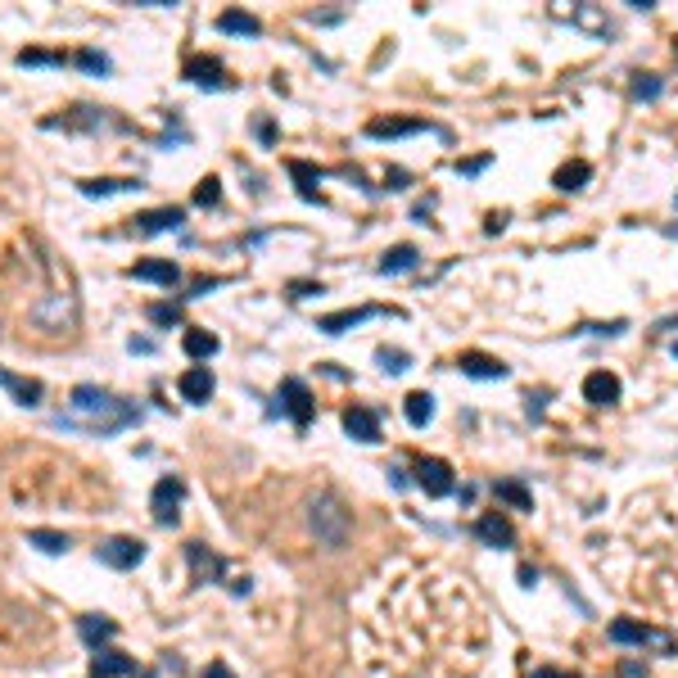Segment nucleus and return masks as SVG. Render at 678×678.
Returning <instances> with one entry per match:
<instances>
[{
  "instance_id": "f257e3e1",
  "label": "nucleus",
  "mask_w": 678,
  "mask_h": 678,
  "mask_svg": "<svg viewBox=\"0 0 678 678\" xmlns=\"http://www.w3.org/2000/svg\"><path fill=\"white\" fill-rule=\"evenodd\" d=\"M69 408H73V417L69 421L60 417V426H82L91 435H118V430H127V426L141 421L136 403H123L118 394H109L100 385H78L73 399H69Z\"/></svg>"
},
{
  "instance_id": "f03ea898",
  "label": "nucleus",
  "mask_w": 678,
  "mask_h": 678,
  "mask_svg": "<svg viewBox=\"0 0 678 678\" xmlns=\"http://www.w3.org/2000/svg\"><path fill=\"white\" fill-rule=\"evenodd\" d=\"M307 520H312V534H316V543H321V547L339 552V547L349 543V525H353V516L344 511V502H339L334 493H321V498H312V507H307Z\"/></svg>"
},
{
  "instance_id": "7ed1b4c3",
  "label": "nucleus",
  "mask_w": 678,
  "mask_h": 678,
  "mask_svg": "<svg viewBox=\"0 0 678 678\" xmlns=\"http://www.w3.org/2000/svg\"><path fill=\"white\" fill-rule=\"evenodd\" d=\"M32 321H37L41 330H69V325L78 321V298L55 289V294H46V298L32 303Z\"/></svg>"
},
{
  "instance_id": "20e7f679",
  "label": "nucleus",
  "mask_w": 678,
  "mask_h": 678,
  "mask_svg": "<svg viewBox=\"0 0 678 678\" xmlns=\"http://www.w3.org/2000/svg\"><path fill=\"white\" fill-rule=\"evenodd\" d=\"M186 502V484L177 475H163L150 493V511H154V525H177V507Z\"/></svg>"
},
{
  "instance_id": "39448f33",
  "label": "nucleus",
  "mask_w": 678,
  "mask_h": 678,
  "mask_svg": "<svg viewBox=\"0 0 678 678\" xmlns=\"http://www.w3.org/2000/svg\"><path fill=\"white\" fill-rule=\"evenodd\" d=\"M96 556H100V565H109V570H136V565L145 561V543H141V538H105V543L96 547Z\"/></svg>"
},
{
  "instance_id": "423d86ee",
  "label": "nucleus",
  "mask_w": 678,
  "mask_h": 678,
  "mask_svg": "<svg viewBox=\"0 0 678 678\" xmlns=\"http://www.w3.org/2000/svg\"><path fill=\"white\" fill-rule=\"evenodd\" d=\"M610 642H619V646H660V651H673V637H664V633H655V628H646V624H637V619H615V624H610Z\"/></svg>"
},
{
  "instance_id": "0eeeda50",
  "label": "nucleus",
  "mask_w": 678,
  "mask_h": 678,
  "mask_svg": "<svg viewBox=\"0 0 678 678\" xmlns=\"http://www.w3.org/2000/svg\"><path fill=\"white\" fill-rule=\"evenodd\" d=\"M280 408L289 412V421L298 426V430H307V421H312V394H307V385L298 380V376H289V380H280Z\"/></svg>"
},
{
  "instance_id": "6e6552de",
  "label": "nucleus",
  "mask_w": 678,
  "mask_h": 678,
  "mask_svg": "<svg viewBox=\"0 0 678 678\" xmlns=\"http://www.w3.org/2000/svg\"><path fill=\"white\" fill-rule=\"evenodd\" d=\"M417 484L426 489V498H448L453 493V466L444 457H421L417 462Z\"/></svg>"
},
{
  "instance_id": "1a4fd4ad",
  "label": "nucleus",
  "mask_w": 678,
  "mask_h": 678,
  "mask_svg": "<svg viewBox=\"0 0 678 678\" xmlns=\"http://www.w3.org/2000/svg\"><path fill=\"white\" fill-rule=\"evenodd\" d=\"M186 565H190V583H217V574L226 570L217 552H208L204 543H186Z\"/></svg>"
},
{
  "instance_id": "9d476101",
  "label": "nucleus",
  "mask_w": 678,
  "mask_h": 678,
  "mask_svg": "<svg viewBox=\"0 0 678 678\" xmlns=\"http://www.w3.org/2000/svg\"><path fill=\"white\" fill-rule=\"evenodd\" d=\"M475 538H480L484 547H511V543H516V529H511V520H507L502 511H484V516L475 520Z\"/></svg>"
},
{
  "instance_id": "9b49d317",
  "label": "nucleus",
  "mask_w": 678,
  "mask_h": 678,
  "mask_svg": "<svg viewBox=\"0 0 678 678\" xmlns=\"http://www.w3.org/2000/svg\"><path fill=\"white\" fill-rule=\"evenodd\" d=\"M385 312H389V307H344V312L321 316L316 330H325V334H344V330H353V325H362V321H371V316H385Z\"/></svg>"
},
{
  "instance_id": "f8f14e48",
  "label": "nucleus",
  "mask_w": 678,
  "mask_h": 678,
  "mask_svg": "<svg viewBox=\"0 0 678 678\" xmlns=\"http://www.w3.org/2000/svg\"><path fill=\"white\" fill-rule=\"evenodd\" d=\"M583 399H588L592 408H615V403H619V376H615V371H592V376L583 380Z\"/></svg>"
},
{
  "instance_id": "ddd939ff",
  "label": "nucleus",
  "mask_w": 678,
  "mask_h": 678,
  "mask_svg": "<svg viewBox=\"0 0 678 678\" xmlns=\"http://www.w3.org/2000/svg\"><path fill=\"white\" fill-rule=\"evenodd\" d=\"M344 430H349V439H358V444H380V417L371 412V408H349L344 412Z\"/></svg>"
},
{
  "instance_id": "4468645a",
  "label": "nucleus",
  "mask_w": 678,
  "mask_h": 678,
  "mask_svg": "<svg viewBox=\"0 0 678 678\" xmlns=\"http://www.w3.org/2000/svg\"><path fill=\"white\" fill-rule=\"evenodd\" d=\"M177 389H181V399H186V403H208V399H213V389H217V380H213V371H208V367H190V371H181Z\"/></svg>"
},
{
  "instance_id": "2eb2a0df",
  "label": "nucleus",
  "mask_w": 678,
  "mask_h": 678,
  "mask_svg": "<svg viewBox=\"0 0 678 678\" xmlns=\"http://www.w3.org/2000/svg\"><path fill=\"white\" fill-rule=\"evenodd\" d=\"M132 673H136V660L123 651H96L91 655V678H132Z\"/></svg>"
},
{
  "instance_id": "dca6fc26",
  "label": "nucleus",
  "mask_w": 678,
  "mask_h": 678,
  "mask_svg": "<svg viewBox=\"0 0 678 678\" xmlns=\"http://www.w3.org/2000/svg\"><path fill=\"white\" fill-rule=\"evenodd\" d=\"M181 222H186V208H154V213L136 217V231L141 235H159V231H177Z\"/></svg>"
},
{
  "instance_id": "f3484780",
  "label": "nucleus",
  "mask_w": 678,
  "mask_h": 678,
  "mask_svg": "<svg viewBox=\"0 0 678 678\" xmlns=\"http://www.w3.org/2000/svg\"><path fill=\"white\" fill-rule=\"evenodd\" d=\"M132 276H136V280H154V285H168V289H172V285L181 280V267H177V262H168V258H150V262H136V267H132Z\"/></svg>"
},
{
  "instance_id": "a211bd4d",
  "label": "nucleus",
  "mask_w": 678,
  "mask_h": 678,
  "mask_svg": "<svg viewBox=\"0 0 678 678\" xmlns=\"http://www.w3.org/2000/svg\"><path fill=\"white\" fill-rule=\"evenodd\" d=\"M412 132H426V123L421 118H376V123H367V136H376V141H394V136H412Z\"/></svg>"
},
{
  "instance_id": "6ab92c4d",
  "label": "nucleus",
  "mask_w": 678,
  "mask_h": 678,
  "mask_svg": "<svg viewBox=\"0 0 678 678\" xmlns=\"http://www.w3.org/2000/svg\"><path fill=\"white\" fill-rule=\"evenodd\" d=\"M466 376H475V380H502L507 376V367L498 362V358H484V353H462V362H457Z\"/></svg>"
},
{
  "instance_id": "aec40b11",
  "label": "nucleus",
  "mask_w": 678,
  "mask_h": 678,
  "mask_svg": "<svg viewBox=\"0 0 678 678\" xmlns=\"http://www.w3.org/2000/svg\"><path fill=\"white\" fill-rule=\"evenodd\" d=\"M403 417L417 426V430H426L430 421H435V399L426 394V389H417V394H408L403 399Z\"/></svg>"
},
{
  "instance_id": "412c9836",
  "label": "nucleus",
  "mask_w": 678,
  "mask_h": 678,
  "mask_svg": "<svg viewBox=\"0 0 678 678\" xmlns=\"http://www.w3.org/2000/svg\"><path fill=\"white\" fill-rule=\"evenodd\" d=\"M493 498H498V502H511L516 511H534V493H529L520 480H498V484H493Z\"/></svg>"
},
{
  "instance_id": "4be33fe9",
  "label": "nucleus",
  "mask_w": 678,
  "mask_h": 678,
  "mask_svg": "<svg viewBox=\"0 0 678 678\" xmlns=\"http://www.w3.org/2000/svg\"><path fill=\"white\" fill-rule=\"evenodd\" d=\"M123 190H141L136 177H100V181H82V195L100 199V195H123Z\"/></svg>"
},
{
  "instance_id": "5701e85b",
  "label": "nucleus",
  "mask_w": 678,
  "mask_h": 678,
  "mask_svg": "<svg viewBox=\"0 0 678 678\" xmlns=\"http://www.w3.org/2000/svg\"><path fill=\"white\" fill-rule=\"evenodd\" d=\"M417 262H421L417 244H394V249L380 258V271H385V276H394V271H412Z\"/></svg>"
},
{
  "instance_id": "b1692460",
  "label": "nucleus",
  "mask_w": 678,
  "mask_h": 678,
  "mask_svg": "<svg viewBox=\"0 0 678 678\" xmlns=\"http://www.w3.org/2000/svg\"><path fill=\"white\" fill-rule=\"evenodd\" d=\"M217 32H235V37H258V32H262V23H258L253 14H240V10H226V14L217 19Z\"/></svg>"
},
{
  "instance_id": "393cba45",
  "label": "nucleus",
  "mask_w": 678,
  "mask_h": 678,
  "mask_svg": "<svg viewBox=\"0 0 678 678\" xmlns=\"http://www.w3.org/2000/svg\"><path fill=\"white\" fill-rule=\"evenodd\" d=\"M186 78H190V82H199V87H226V82H222V64H217V60H190V64H186Z\"/></svg>"
},
{
  "instance_id": "a878e982",
  "label": "nucleus",
  "mask_w": 678,
  "mask_h": 678,
  "mask_svg": "<svg viewBox=\"0 0 678 678\" xmlns=\"http://www.w3.org/2000/svg\"><path fill=\"white\" fill-rule=\"evenodd\" d=\"M181 349H186L190 358H213V353H217V334H208V330H186Z\"/></svg>"
},
{
  "instance_id": "bb28decb",
  "label": "nucleus",
  "mask_w": 678,
  "mask_h": 678,
  "mask_svg": "<svg viewBox=\"0 0 678 678\" xmlns=\"http://www.w3.org/2000/svg\"><path fill=\"white\" fill-rule=\"evenodd\" d=\"M0 385H5L23 408H32V403L41 399V385H37V380H19V376H10V371H0Z\"/></svg>"
},
{
  "instance_id": "cd10ccee",
  "label": "nucleus",
  "mask_w": 678,
  "mask_h": 678,
  "mask_svg": "<svg viewBox=\"0 0 678 678\" xmlns=\"http://www.w3.org/2000/svg\"><path fill=\"white\" fill-rule=\"evenodd\" d=\"M78 628H82V642H87V646H100L105 637H114V619H105V615H87Z\"/></svg>"
},
{
  "instance_id": "c85d7f7f",
  "label": "nucleus",
  "mask_w": 678,
  "mask_h": 678,
  "mask_svg": "<svg viewBox=\"0 0 678 678\" xmlns=\"http://www.w3.org/2000/svg\"><path fill=\"white\" fill-rule=\"evenodd\" d=\"M592 177V168L588 163H565L561 172H556V190H583V181Z\"/></svg>"
},
{
  "instance_id": "c756f323",
  "label": "nucleus",
  "mask_w": 678,
  "mask_h": 678,
  "mask_svg": "<svg viewBox=\"0 0 678 678\" xmlns=\"http://www.w3.org/2000/svg\"><path fill=\"white\" fill-rule=\"evenodd\" d=\"M28 543H32V547H41V552H50V556L69 552V534H55V529H32V534H28Z\"/></svg>"
},
{
  "instance_id": "7c9ffc66",
  "label": "nucleus",
  "mask_w": 678,
  "mask_h": 678,
  "mask_svg": "<svg viewBox=\"0 0 678 678\" xmlns=\"http://www.w3.org/2000/svg\"><path fill=\"white\" fill-rule=\"evenodd\" d=\"M376 362H380V371H389V376H399V371H408V367H412V358H408L403 349H380V353H376Z\"/></svg>"
},
{
  "instance_id": "2f4dec72",
  "label": "nucleus",
  "mask_w": 678,
  "mask_h": 678,
  "mask_svg": "<svg viewBox=\"0 0 678 678\" xmlns=\"http://www.w3.org/2000/svg\"><path fill=\"white\" fill-rule=\"evenodd\" d=\"M150 321H159V325H177V321H181V303H154V307H150Z\"/></svg>"
},
{
  "instance_id": "473e14b6",
  "label": "nucleus",
  "mask_w": 678,
  "mask_h": 678,
  "mask_svg": "<svg viewBox=\"0 0 678 678\" xmlns=\"http://www.w3.org/2000/svg\"><path fill=\"white\" fill-rule=\"evenodd\" d=\"M217 199H222L217 177H204V181H199V190H195V204H199V208H208V204H217Z\"/></svg>"
},
{
  "instance_id": "72a5a7b5",
  "label": "nucleus",
  "mask_w": 678,
  "mask_h": 678,
  "mask_svg": "<svg viewBox=\"0 0 678 678\" xmlns=\"http://www.w3.org/2000/svg\"><path fill=\"white\" fill-rule=\"evenodd\" d=\"M633 96H637V100H655V96H660V78L642 73V78L633 82Z\"/></svg>"
},
{
  "instance_id": "f704fd0d",
  "label": "nucleus",
  "mask_w": 678,
  "mask_h": 678,
  "mask_svg": "<svg viewBox=\"0 0 678 678\" xmlns=\"http://www.w3.org/2000/svg\"><path fill=\"white\" fill-rule=\"evenodd\" d=\"M78 64H82V69H91V73H109V60H105V55H96V50H82V55H78Z\"/></svg>"
},
{
  "instance_id": "c9c22d12",
  "label": "nucleus",
  "mask_w": 678,
  "mask_h": 678,
  "mask_svg": "<svg viewBox=\"0 0 678 678\" xmlns=\"http://www.w3.org/2000/svg\"><path fill=\"white\" fill-rule=\"evenodd\" d=\"M289 172L303 181V199H316V190H312V168H307V163H289Z\"/></svg>"
},
{
  "instance_id": "e433bc0d",
  "label": "nucleus",
  "mask_w": 678,
  "mask_h": 678,
  "mask_svg": "<svg viewBox=\"0 0 678 678\" xmlns=\"http://www.w3.org/2000/svg\"><path fill=\"white\" fill-rule=\"evenodd\" d=\"M619 678H646V664H637V660H619Z\"/></svg>"
},
{
  "instance_id": "4c0bfd02",
  "label": "nucleus",
  "mask_w": 678,
  "mask_h": 678,
  "mask_svg": "<svg viewBox=\"0 0 678 678\" xmlns=\"http://www.w3.org/2000/svg\"><path fill=\"white\" fill-rule=\"evenodd\" d=\"M204 678H235V673H231V669H226L222 660H213V664L204 669Z\"/></svg>"
},
{
  "instance_id": "58836bf2",
  "label": "nucleus",
  "mask_w": 678,
  "mask_h": 678,
  "mask_svg": "<svg viewBox=\"0 0 678 678\" xmlns=\"http://www.w3.org/2000/svg\"><path fill=\"white\" fill-rule=\"evenodd\" d=\"M127 349H132V353H150L154 344H150V339H136V334H132V339H127Z\"/></svg>"
},
{
  "instance_id": "ea45409f",
  "label": "nucleus",
  "mask_w": 678,
  "mask_h": 678,
  "mask_svg": "<svg viewBox=\"0 0 678 678\" xmlns=\"http://www.w3.org/2000/svg\"><path fill=\"white\" fill-rule=\"evenodd\" d=\"M534 678H574V673H561V669H534Z\"/></svg>"
},
{
  "instance_id": "a19ab883",
  "label": "nucleus",
  "mask_w": 678,
  "mask_h": 678,
  "mask_svg": "<svg viewBox=\"0 0 678 678\" xmlns=\"http://www.w3.org/2000/svg\"><path fill=\"white\" fill-rule=\"evenodd\" d=\"M678 325V316H669V321H660V330H673Z\"/></svg>"
},
{
  "instance_id": "79ce46f5",
  "label": "nucleus",
  "mask_w": 678,
  "mask_h": 678,
  "mask_svg": "<svg viewBox=\"0 0 678 678\" xmlns=\"http://www.w3.org/2000/svg\"><path fill=\"white\" fill-rule=\"evenodd\" d=\"M673 358H678V344H673Z\"/></svg>"
}]
</instances>
